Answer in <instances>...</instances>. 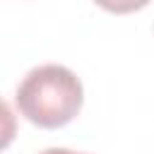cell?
Wrapping results in <instances>:
<instances>
[{
  "instance_id": "1",
  "label": "cell",
  "mask_w": 154,
  "mask_h": 154,
  "mask_svg": "<svg viewBox=\"0 0 154 154\" xmlns=\"http://www.w3.org/2000/svg\"><path fill=\"white\" fill-rule=\"evenodd\" d=\"M19 113L38 128H63L82 108L84 91L79 77L65 65H38L17 87Z\"/></svg>"
},
{
  "instance_id": "2",
  "label": "cell",
  "mask_w": 154,
  "mask_h": 154,
  "mask_svg": "<svg viewBox=\"0 0 154 154\" xmlns=\"http://www.w3.org/2000/svg\"><path fill=\"white\" fill-rule=\"evenodd\" d=\"M99 7H103L106 12H113V14H128V12H135V10H142L147 7L152 0H94Z\"/></svg>"
},
{
  "instance_id": "3",
  "label": "cell",
  "mask_w": 154,
  "mask_h": 154,
  "mask_svg": "<svg viewBox=\"0 0 154 154\" xmlns=\"http://www.w3.org/2000/svg\"><path fill=\"white\" fill-rule=\"evenodd\" d=\"M38 154H82V152H72V149H63V147H51V149H43Z\"/></svg>"
}]
</instances>
